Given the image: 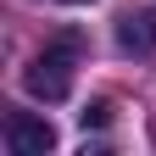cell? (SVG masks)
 I'll return each mask as SVG.
<instances>
[{
	"label": "cell",
	"mask_w": 156,
	"mask_h": 156,
	"mask_svg": "<svg viewBox=\"0 0 156 156\" xmlns=\"http://www.w3.org/2000/svg\"><path fill=\"white\" fill-rule=\"evenodd\" d=\"M78 50H84V34H62V39H50V45L28 62L23 89L34 95V101H67V89H73V67H78Z\"/></svg>",
	"instance_id": "6da1fadb"
},
{
	"label": "cell",
	"mask_w": 156,
	"mask_h": 156,
	"mask_svg": "<svg viewBox=\"0 0 156 156\" xmlns=\"http://www.w3.org/2000/svg\"><path fill=\"white\" fill-rule=\"evenodd\" d=\"M6 145H11V156H45L56 145V128L34 112H11L6 117Z\"/></svg>",
	"instance_id": "7a4b0ae2"
},
{
	"label": "cell",
	"mask_w": 156,
	"mask_h": 156,
	"mask_svg": "<svg viewBox=\"0 0 156 156\" xmlns=\"http://www.w3.org/2000/svg\"><path fill=\"white\" fill-rule=\"evenodd\" d=\"M117 45L134 50V56H151V50H156V11H151V6L123 11V17H117Z\"/></svg>",
	"instance_id": "3957f363"
},
{
	"label": "cell",
	"mask_w": 156,
	"mask_h": 156,
	"mask_svg": "<svg viewBox=\"0 0 156 156\" xmlns=\"http://www.w3.org/2000/svg\"><path fill=\"white\" fill-rule=\"evenodd\" d=\"M112 112H117L112 101H95V106H84V112H78V123H84V128H106V123H112Z\"/></svg>",
	"instance_id": "277c9868"
},
{
	"label": "cell",
	"mask_w": 156,
	"mask_h": 156,
	"mask_svg": "<svg viewBox=\"0 0 156 156\" xmlns=\"http://www.w3.org/2000/svg\"><path fill=\"white\" fill-rule=\"evenodd\" d=\"M62 6H89V0H62Z\"/></svg>",
	"instance_id": "5b68a950"
}]
</instances>
